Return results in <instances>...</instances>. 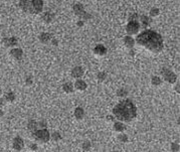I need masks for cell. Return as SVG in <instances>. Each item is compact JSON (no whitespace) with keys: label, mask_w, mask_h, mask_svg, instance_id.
Segmentation results:
<instances>
[{"label":"cell","mask_w":180,"mask_h":152,"mask_svg":"<svg viewBox=\"0 0 180 152\" xmlns=\"http://www.w3.org/2000/svg\"><path fill=\"white\" fill-rule=\"evenodd\" d=\"M136 40L138 44L144 46L152 53H160L164 46L162 36L158 32L150 29L144 30L138 34Z\"/></svg>","instance_id":"1"},{"label":"cell","mask_w":180,"mask_h":152,"mask_svg":"<svg viewBox=\"0 0 180 152\" xmlns=\"http://www.w3.org/2000/svg\"><path fill=\"white\" fill-rule=\"evenodd\" d=\"M113 115H114V118L119 120L120 122L129 123L136 118L137 108L131 100L125 99L119 102L115 107H114Z\"/></svg>","instance_id":"2"},{"label":"cell","mask_w":180,"mask_h":152,"mask_svg":"<svg viewBox=\"0 0 180 152\" xmlns=\"http://www.w3.org/2000/svg\"><path fill=\"white\" fill-rule=\"evenodd\" d=\"M32 138L37 143L44 144V143H47L48 141L50 140V134L46 128L37 129L32 132Z\"/></svg>","instance_id":"3"},{"label":"cell","mask_w":180,"mask_h":152,"mask_svg":"<svg viewBox=\"0 0 180 152\" xmlns=\"http://www.w3.org/2000/svg\"><path fill=\"white\" fill-rule=\"evenodd\" d=\"M74 12L79 17V18H83V19H91L92 18V15L90 14V13L86 12L84 5H83L82 3H77V4L74 5Z\"/></svg>","instance_id":"4"},{"label":"cell","mask_w":180,"mask_h":152,"mask_svg":"<svg viewBox=\"0 0 180 152\" xmlns=\"http://www.w3.org/2000/svg\"><path fill=\"white\" fill-rule=\"evenodd\" d=\"M161 75H162V77H163L164 80L167 83H169V84H175L176 81H177V77H176V75L171 70H169V69H167V68L162 69Z\"/></svg>","instance_id":"5"},{"label":"cell","mask_w":180,"mask_h":152,"mask_svg":"<svg viewBox=\"0 0 180 152\" xmlns=\"http://www.w3.org/2000/svg\"><path fill=\"white\" fill-rule=\"evenodd\" d=\"M139 29H140V24L138 21H129L126 27V32L129 35L138 33Z\"/></svg>","instance_id":"6"},{"label":"cell","mask_w":180,"mask_h":152,"mask_svg":"<svg viewBox=\"0 0 180 152\" xmlns=\"http://www.w3.org/2000/svg\"><path fill=\"white\" fill-rule=\"evenodd\" d=\"M31 3L33 13H40L43 8V1L42 0H30Z\"/></svg>","instance_id":"7"},{"label":"cell","mask_w":180,"mask_h":152,"mask_svg":"<svg viewBox=\"0 0 180 152\" xmlns=\"http://www.w3.org/2000/svg\"><path fill=\"white\" fill-rule=\"evenodd\" d=\"M12 147L15 151H20L24 147V141L21 137L16 136L12 141Z\"/></svg>","instance_id":"8"},{"label":"cell","mask_w":180,"mask_h":152,"mask_svg":"<svg viewBox=\"0 0 180 152\" xmlns=\"http://www.w3.org/2000/svg\"><path fill=\"white\" fill-rule=\"evenodd\" d=\"M19 6L23 11L28 12V13H33V9H32L31 3H30V0H20Z\"/></svg>","instance_id":"9"},{"label":"cell","mask_w":180,"mask_h":152,"mask_svg":"<svg viewBox=\"0 0 180 152\" xmlns=\"http://www.w3.org/2000/svg\"><path fill=\"white\" fill-rule=\"evenodd\" d=\"M3 44H4L5 46L7 47H13L17 46V43H18V40H17L16 37H6V39H3L2 40Z\"/></svg>","instance_id":"10"},{"label":"cell","mask_w":180,"mask_h":152,"mask_svg":"<svg viewBox=\"0 0 180 152\" xmlns=\"http://www.w3.org/2000/svg\"><path fill=\"white\" fill-rule=\"evenodd\" d=\"M10 56L12 57H14L15 60L19 61L22 58L23 56V51L21 48H18V47H15V48H12L11 50H10Z\"/></svg>","instance_id":"11"},{"label":"cell","mask_w":180,"mask_h":152,"mask_svg":"<svg viewBox=\"0 0 180 152\" xmlns=\"http://www.w3.org/2000/svg\"><path fill=\"white\" fill-rule=\"evenodd\" d=\"M83 76H84V70H83L82 67H75L74 69L72 70V77L77 79H81Z\"/></svg>","instance_id":"12"},{"label":"cell","mask_w":180,"mask_h":152,"mask_svg":"<svg viewBox=\"0 0 180 152\" xmlns=\"http://www.w3.org/2000/svg\"><path fill=\"white\" fill-rule=\"evenodd\" d=\"M86 87H88V85H86V83L85 81H83V80H77L75 83V85H74V88L75 89H77L78 91H85V90L86 89Z\"/></svg>","instance_id":"13"},{"label":"cell","mask_w":180,"mask_h":152,"mask_svg":"<svg viewBox=\"0 0 180 152\" xmlns=\"http://www.w3.org/2000/svg\"><path fill=\"white\" fill-rule=\"evenodd\" d=\"M94 54H97V56H105L107 54V48L103 44H98L94 48Z\"/></svg>","instance_id":"14"},{"label":"cell","mask_w":180,"mask_h":152,"mask_svg":"<svg viewBox=\"0 0 180 152\" xmlns=\"http://www.w3.org/2000/svg\"><path fill=\"white\" fill-rule=\"evenodd\" d=\"M50 39H53V34L48 32H42L39 35V40L43 43H47Z\"/></svg>","instance_id":"15"},{"label":"cell","mask_w":180,"mask_h":152,"mask_svg":"<svg viewBox=\"0 0 180 152\" xmlns=\"http://www.w3.org/2000/svg\"><path fill=\"white\" fill-rule=\"evenodd\" d=\"M114 130L116 131V132H123V131L126 130V125L124 124L123 122H120V121H118L115 124H114Z\"/></svg>","instance_id":"16"},{"label":"cell","mask_w":180,"mask_h":152,"mask_svg":"<svg viewBox=\"0 0 180 152\" xmlns=\"http://www.w3.org/2000/svg\"><path fill=\"white\" fill-rule=\"evenodd\" d=\"M124 43H125V46L128 47V48H130V50H132L133 46H134V44H135V40L134 39H132L130 35L129 36H125L124 37Z\"/></svg>","instance_id":"17"},{"label":"cell","mask_w":180,"mask_h":152,"mask_svg":"<svg viewBox=\"0 0 180 152\" xmlns=\"http://www.w3.org/2000/svg\"><path fill=\"white\" fill-rule=\"evenodd\" d=\"M63 90L64 93H67V94H71V93L74 92V85L72 84V83L68 82V83H64V84L63 85Z\"/></svg>","instance_id":"18"},{"label":"cell","mask_w":180,"mask_h":152,"mask_svg":"<svg viewBox=\"0 0 180 152\" xmlns=\"http://www.w3.org/2000/svg\"><path fill=\"white\" fill-rule=\"evenodd\" d=\"M75 119H78V120L84 119V117H85V111H84V109L81 108V107H79V108L75 109Z\"/></svg>","instance_id":"19"},{"label":"cell","mask_w":180,"mask_h":152,"mask_svg":"<svg viewBox=\"0 0 180 152\" xmlns=\"http://www.w3.org/2000/svg\"><path fill=\"white\" fill-rule=\"evenodd\" d=\"M39 127V122H36L35 120H30L29 122H28V124H27V128H28L30 131H35V130H37V128Z\"/></svg>","instance_id":"20"},{"label":"cell","mask_w":180,"mask_h":152,"mask_svg":"<svg viewBox=\"0 0 180 152\" xmlns=\"http://www.w3.org/2000/svg\"><path fill=\"white\" fill-rule=\"evenodd\" d=\"M3 98H4L6 103H12V102H14V100H15V95L13 92H8V93H6Z\"/></svg>","instance_id":"21"},{"label":"cell","mask_w":180,"mask_h":152,"mask_svg":"<svg viewBox=\"0 0 180 152\" xmlns=\"http://www.w3.org/2000/svg\"><path fill=\"white\" fill-rule=\"evenodd\" d=\"M140 20L142 22V25H143L144 27L148 26L149 24H150V22H151V18L149 16H147V15H141L140 16Z\"/></svg>","instance_id":"22"},{"label":"cell","mask_w":180,"mask_h":152,"mask_svg":"<svg viewBox=\"0 0 180 152\" xmlns=\"http://www.w3.org/2000/svg\"><path fill=\"white\" fill-rule=\"evenodd\" d=\"M53 17H54V15L53 14V13L46 12L42 15V20H43V21H46V23H50V22H51V20L53 19Z\"/></svg>","instance_id":"23"},{"label":"cell","mask_w":180,"mask_h":152,"mask_svg":"<svg viewBox=\"0 0 180 152\" xmlns=\"http://www.w3.org/2000/svg\"><path fill=\"white\" fill-rule=\"evenodd\" d=\"M151 83H152V85L155 86V87H159V86L162 85V80L160 77H158V76H154V77H152Z\"/></svg>","instance_id":"24"},{"label":"cell","mask_w":180,"mask_h":152,"mask_svg":"<svg viewBox=\"0 0 180 152\" xmlns=\"http://www.w3.org/2000/svg\"><path fill=\"white\" fill-rule=\"evenodd\" d=\"M117 95L121 97V98H124V97H127L128 95V91L126 89H124V88H121L118 90V92H117Z\"/></svg>","instance_id":"25"},{"label":"cell","mask_w":180,"mask_h":152,"mask_svg":"<svg viewBox=\"0 0 180 152\" xmlns=\"http://www.w3.org/2000/svg\"><path fill=\"white\" fill-rule=\"evenodd\" d=\"M50 139H53V141H60L61 139V135L60 132H53V134L50 135Z\"/></svg>","instance_id":"26"},{"label":"cell","mask_w":180,"mask_h":152,"mask_svg":"<svg viewBox=\"0 0 180 152\" xmlns=\"http://www.w3.org/2000/svg\"><path fill=\"white\" fill-rule=\"evenodd\" d=\"M107 78V72H100L98 76H97V79L99 80V82H103L105 81Z\"/></svg>","instance_id":"27"},{"label":"cell","mask_w":180,"mask_h":152,"mask_svg":"<svg viewBox=\"0 0 180 152\" xmlns=\"http://www.w3.org/2000/svg\"><path fill=\"white\" fill-rule=\"evenodd\" d=\"M179 149H180V147H179V144L177 142L171 143V151L172 152H179Z\"/></svg>","instance_id":"28"},{"label":"cell","mask_w":180,"mask_h":152,"mask_svg":"<svg viewBox=\"0 0 180 152\" xmlns=\"http://www.w3.org/2000/svg\"><path fill=\"white\" fill-rule=\"evenodd\" d=\"M83 149L86 150V151H89L91 149V143L89 142V141H86V142L83 143Z\"/></svg>","instance_id":"29"},{"label":"cell","mask_w":180,"mask_h":152,"mask_svg":"<svg viewBox=\"0 0 180 152\" xmlns=\"http://www.w3.org/2000/svg\"><path fill=\"white\" fill-rule=\"evenodd\" d=\"M159 14V9L158 8H152L151 10H150V15L152 16V17H154V16H157Z\"/></svg>","instance_id":"30"},{"label":"cell","mask_w":180,"mask_h":152,"mask_svg":"<svg viewBox=\"0 0 180 152\" xmlns=\"http://www.w3.org/2000/svg\"><path fill=\"white\" fill-rule=\"evenodd\" d=\"M138 18H139V16H138L137 13H133V14L129 16V21H137Z\"/></svg>","instance_id":"31"},{"label":"cell","mask_w":180,"mask_h":152,"mask_svg":"<svg viewBox=\"0 0 180 152\" xmlns=\"http://www.w3.org/2000/svg\"><path fill=\"white\" fill-rule=\"evenodd\" d=\"M119 140L121 141V142H127L128 137H127V135H125V134H121V135H119Z\"/></svg>","instance_id":"32"},{"label":"cell","mask_w":180,"mask_h":152,"mask_svg":"<svg viewBox=\"0 0 180 152\" xmlns=\"http://www.w3.org/2000/svg\"><path fill=\"white\" fill-rule=\"evenodd\" d=\"M6 104V101L4 100V98H1V97H0V107H3Z\"/></svg>","instance_id":"33"},{"label":"cell","mask_w":180,"mask_h":152,"mask_svg":"<svg viewBox=\"0 0 180 152\" xmlns=\"http://www.w3.org/2000/svg\"><path fill=\"white\" fill-rule=\"evenodd\" d=\"M32 84V79L31 78H26V85L29 86Z\"/></svg>","instance_id":"34"},{"label":"cell","mask_w":180,"mask_h":152,"mask_svg":"<svg viewBox=\"0 0 180 152\" xmlns=\"http://www.w3.org/2000/svg\"><path fill=\"white\" fill-rule=\"evenodd\" d=\"M30 148H31L32 150H36L37 149V145L35 143H31V144H30Z\"/></svg>","instance_id":"35"},{"label":"cell","mask_w":180,"mask_h":152,"mask_svg":"<svg viewBox=\"0 0 180 152\" xmlns=\"http://www.w3.org/2000/svg\"><path fill=\"white\" fill-rule=\"evenodd\" d=\"M51 43L54 44V46H57V40L55 39H53V40H51Z\"/></svg>","instance_id":"36"},{"label":"cell","mask_w":180,"mask_h":152,"mask_svg":"<svg viewBox=\"0 0 180 152\" xmlns=\"http://www.w3.org/2000/svg\"><path fill=\"white\" fill-rule=\"evenodd\" d=\"M175 90H176V92H177V93H179V85H178V84L176 85V87H175Z\"/></svg>","instance_id":"37"},{"label":"cell","mask_w":180,"mask_h":152,"mask_svg":"<svg viewBox=\"0 0 180 152\" xmlns=\"http://www.w3.org/2000/svg\"><path fill=\"white\" fill-rule=\"evenodd\" d=\"M83 24H84V22H83V21H79V22H78V25H79V26H82Z\"/></svg>","instance_id":"38"},{"label":"cell","mask_w":180,"mask_h":152,"mask_svg":"<svg viewBox=\"0 0 180 152\" xmlns=\"http://www.w3.org/2000/svg\"><path fill=\"white\" fill-rule=\"evenodd\" d=\"M3 115V112L2 111H0V116H2Z\"/></svg>","instance_id":"39"},{"label":"cell","mask_w":180,"mask_h":152,"mask_svg":"<svg viewBox=\"0 0 180 152\" xmlns=\"http://www.w3.org/2000/svg\"><path fill=\"white\" fill-rule=\"evenodd\" d=\"M0 95H1V90H0Z\"/></svg>","instance_id":"40"}]
</instances>
